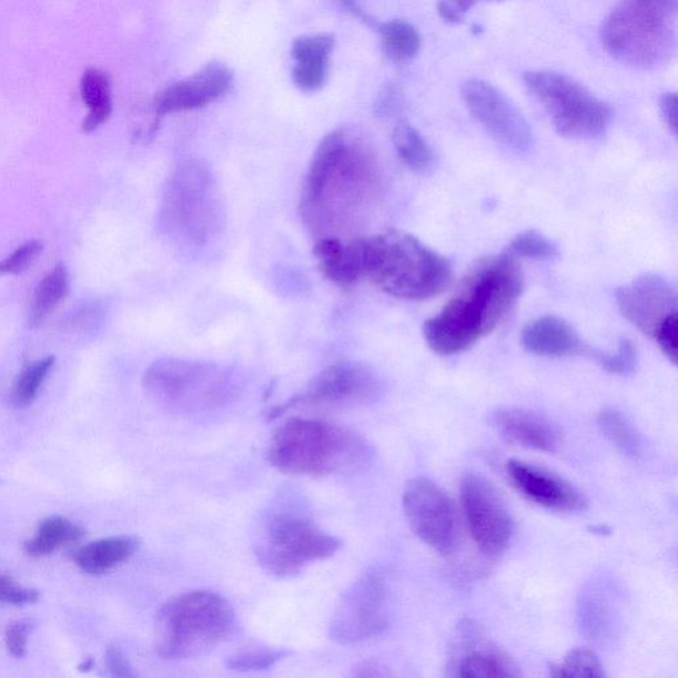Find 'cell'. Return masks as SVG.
Here are the masks:
<instances>
[{
	"label": "cell",
	"instance_id": "cell-42",
	"mask_svg": "<svg viewBox=\"0 0 678 678\" xmlns=\"http://www.w3.org/2000/svg\"><path fill=\"white\" fill-rule=\"evenodd\" d=\"M660 112L664 122L667 128L674 134L677 133V94L667 93L664 94L660 100Z\"/></svg>",
	"mask_w": 678,
	"mask_h": 678
},
{
	"label": "cell",
	"instance_id": "cell-9",
	"mask_svg": "<svg viewBox=\"0 0 678 678\" xmlns=\"http://www.w3.org/2000/svg\"><path fill=\"white\" fill-rule=\"evenodd\" d=\"M214 175L203 163L188 161L176 168L164 190L161 224L166 234L191 245H203L219 224Z\"/></svg>",
	"mask_w": 678,
	"mask_h": 678
},
{
	"label": "cell",
	"instance_id": "cell-3",
	"mask_svg": "<svg viewBox=\"0 0 678 678\" xmlns=\"http://www.w3.org/2000/svg\"><path fill=\"white\" fill-rule=\"evenodd\" d=\"M374 451L355 431L332 422L292 417L275 431L269 461L281 474L327 477L352 474L372 462Z\"/></svg>",
	"mask_w": 678,
	"mask_h": 678
},
{
	"label": "cell",
	"instance_id": "cell-17",
	"mask_svg": "<svg viewBox=\"0 0 678 678\" xmlns=\"http://www.w3.org/2000/svg\"><path fill=\"white\" fill-rule=\"evenodd\" d=\"M234 82V72L222 61H210L190 78L164 89L155 102L156 119L195 111L221 100Z\"/></svg>",
	"mask_w": 678,
	"mask_h": 678
},
{
	"label": "cell",
	"instance_id": "cell-28",
	"mask_svg": "<svg viewBox=\"0 0 678 678\" xmlns=\"http://www.w3.org/2000/svg\"><path fill=\"white\" fill-rule=\"evenodd\" d=\"M81 95L89 114L84 123L87 132L98 129L112 113L111 82L105 73L89 70L81 80Z\"/></svg>",
	"mask_w": 678,
	"mask_h": 678
},
{
	"label": "cell",
	"instance_id": "cell-12",
	"mask_svg": "<svg viewBox=\"0 0 678 678\" xmlns=\"http://www.w3.org/2000/svg\"><path fill=\"white\" fill-rule=\"evenodd\" d=\"M389 600L386 575L378 568H370L342 597L328 626V635L344 646L376 638L389 625Z\"/></svg>",
	"mask_w": 678,
	"mask_h": 678
},
{
	"label": "cell",
	"instance_id": "cell-21",
	"mask_svg": "<svg viewBox=\"0 0 678 678\" xmlns=\"http://www.w3.org/2000/svg\"><path fill=\"white\" fill-rule=\"evenodd\" d=\"M313 255L334 285L353 286L363 277L357 242L344 244L340 237L324 236L314 245Z\"/></svg>",
	"mask_w": 678,
	"mask_h": 678
},
{
	"label": "cell",
	"instance_id": "cell-19",
	"mask_svg": "<svg viewBox=\"0 0 678 678\" xmlns=\"http://www.w3.org/2000/svg\"><path fill=\"white\" fill-rule=\"evenodd\" d=\"M523 346L538 357L564 358L591 353L579 333L564 318L545 316L524 328Z\"/></svg>",
	"mask_w": 678,
	"mask_h": 678
},
{
	"label": "cell",
	"instance_id": "cell-29",
	"mask_svg": "<svg viewBox=\"0 0 678 678\" xmlns=\"http://www.w3.org/2000/svg\"><path fill=\"white\" fill-rule=\"evenodd\" d=\"M598 427L603 436L628 457L641 456L642 442L640 434L621 411L614 407L600 409Z\"/></svg>",
	"mask_w": 678,
	"mask_h": 678
},
{
	"label": "cell",
	"instance_id": "cell-23",
	"mask_svg": "<svg viewBox=\"0 0 678 678\" xmlns=\"http://www.w3.org/2000/svg\"><path fill=\"white\" fill-rule=\"evenodd\" d=\"M457 677H518L519 669L508 656L495 647L483 646L469 648L461 660H458L456 672Z\"/></svg>",
	"mask_w": 678,
	"mask_h": 678
},
{
	"label": "cell",
	"instance_id": "cell-15",
	"mask_svg": "<svg viewBox=\"0 0 678 678\" xmlns=\"http://www.w3.org/2000/svg\"><path fill=\"white\" fill-rule=\"evenodd\" d=\"M461 502L472 539L485 556L495 557L515 536V520L488 478L468 474L461 485Z\"/></svg>",
	"mask_w": 678,
	"mask_h": 678
},
{
	"label": "cell",
	"instance_id": "cell-8",
	"mask_svg": "<svg viewBox=\"0 0 678 678\" xmlns=\"http://www.w3.org/2000/svg\"><path fill=\"white\" fill-rule=\"evenodd\" d=\"M143 386L155 402L181 414L222 408L236 393L227 370L214 363L163 358L143 375Z\"/></svg>",
	"mask_w": 678,
	"mask_h": 678
},
{
	"label": "cell",
	"instance_id": "cell-32",
	"mask_svg": "<svg viewBox=\"0 0 678 678\" xmlns=\"http://www.w3.org/2000/svg\"><path fill=\"white\" fill-rule=\"evenodd\" d=\"M292 652L287 649L257 648L242 650L227 659V668L236 672H260L276 666Z\"/></svg>",
	"mask_w": 678,
	"mask_h": 678
},
{
	"label": "cell",
	"instance_id": "cell-36",
	"mask_svg": "<svg viewBox=\"0 0 678 678\" xmlns=\"http://www.w3.org/2000/svg\"><path fill=\"white\" fill-rule=\"evenodd\" d=\"M41 251H43V245L36 240L19 246L9 257L0 262V277L20 275V273L29 270L36 263Z\"/></svg>",
	"mask_w": 678,
	"mask_h": 678
},
{
	"label": "cell",
	"instance_id": "cell-40",
	"mask_svg": "<svg viewBox=\"0 0 678 678\" xmlns=\"http://www.w3.org/2000/svg\"><path fill=\"white\" fill-rule=\"evenodd\" d=\"M403 107V92L398 84H387L382 89L378 98L375 101V113L383 115H393L401 111Z\"/></svg>",
	"mask_w": 678,
	"mask_h": 678
},
{
	"label": "cell",
	"instance_id": "cell-22",
	"mask_svg": "<svg viewBox=\"0 0 678 678\" xmlns=\"http://www.w3.org/2000/svg\"><path fill=\"white\" fill-rule=\"evenodd\" d=\"M139 539L130 536L109 537L82 546L74 554V564L87 574L98 575L113 570L139 550Z\"/></svg>",
	"mask_w": 678,
	"mask_h": 678
},
{
	"label": "cell",
	"instance_id": "cell-45",
	"mask_svg": "<svg viewBox=\"0 0 678 678\" xmlns=\"http://www.w3.org/2000/svg\"><path fill=\"white\" fill-rule=\"evenodd\" d=\"M448 2L464 17L477 3V0H448Z\"/></svg>",
	"mask_w": 678,
	"mask_h": 678
},
{
	"label": "cell",
	"instance_id": "cell-16",
	"mask_svg": "<svg viewBox=\"0 0 678 678\" xmlns=\"http://www.w3.org/2000/svg\"><path fill=\"white\" fill-rule=\"evenodd\" d=\"M462 98L474 118L493 139L516 153H526L534 136L529 123L515 104L484 80L470 79L462 87Z\"/></svg>",
	"mask_w": 678,
	"mask_h": 678
},
{
	"label": "cell",
	"instance_id": "cell-25",
	"mask_svg": "<svg viewBox=\"0 0 678 678\" xmlns=\"http://www.w3.org/2000/svg\"><path fill=\"white\" fill-rule=\"evenodd\" d=\"M82 537V529L72 520L54 516L40 524L37 536L27 540L24 550L33 558L50 556L61 546L73 543Z\"/></svg>",
	"mask_w": 678,
	"mask_h": 678
},
{
	"label": "cell",
	"instance_id": "cell-34",
	"mask_svg": "<svg viewBox=\"0 0 678 678\" xmlns=\"http://www.w3.org/2000/svg\"><path fill=\"white\" fill-rule=\"evenodd\" d=\"M53 363V357L33 362L19 375L16 389H13V399H16L19 406H27V404L37 398L39 389L43 385L47 375L50 374Z\"/></svg>",
	"mask_w": 678,
	"mask_h": 678
},
{
	"label": "cell",
	"instance_id": "cell-38",
	"mask_svg": "<svg viewBox=\"0 0 678 678\" xmlns=\"http://www.w3.org/2000/svg\"><path fill=\"white\" fill-rule=\"evenodd\" d=\"M31 631L32 623L27 619L12 621L7 627L4 635L6 647L16 659H22L26 656Z\"/></svg>",
	"mask_w": 678,
	"mask_h": 678
},
{
	"label": "cell",
	"instance_id": "cell-13",
	"mask_svg": "<svg viewBox=\"0 0 678 678\" xmlns=\"http://www.w3.org/2000/svg\"><path fill=\"white\" fill-rule=\"evenodd\" d=\"M380 388L378 376L368 366L355 361L337 362L314 376L303 393L273 409L270 417L294 408L332 411L357 406L374 399Z\"/></svg>",
	"mask_w": 678,
	"mask_h": 678
},
{
	"label": "cell",
	"instance_id": "cell-5",
	"mask_svg": "<svg viewBox=\"0 0 678 678\" xmlns=\"http://www.w3.org/2000/svg\"><path fill=\"white\" fill-rule=\"evenodd\" d=\"M235 627V609L221 594L184 593L163 603L156 614L155 649L163 659H195L227 640Z\"/></svg>",
	"mask_w": 678,
	"mask_h": 678
},
{
	"label": "cell",
	"instance_id": "cell-37",
	"mask_svg": "<svg viewBox=\"0 0 678 678\" xmlns=\"http://www.w3.org/2000/svg\"><path fill=\"white\" fill-rule=\"evenodd\" d=\"M328 65L296 64L292 70L294 84L303 92H317L325 85Z\"/></svg>",
	"mask_w": 678,
	"mask_h": 678
},
{
	"label": "cell",
	"instance_id": "cell-7",
	"mask_svg": "<svg viewBox=\"0 0 678 678\" xmlns=\"http://www.w3.org/2000/svg\"><path fill=\"white\" fill-rule=\"evenodd\" d=\"M342 540L321 530L312 517L294 505H279L266 513L257 530L255 554L266 573L296 577L314 561L334 556Z\"/></svg>",
	"mask_w": 678,
	"mask_h": 678
},
{
	"label": "cell",
	"instance_id": "cell-24",
	"mask_svg": "<svg viewBox=\"0 0 678 678\" xmlns=\"http://www.w3.org/2000/svg\"><path fill=\"white\" fill-rule=\"evenodd\" d=\"M381 36L382 52L394 63H406L421 51L422 39L413 24L395 19L376 27Z\"/></svg>",
	"mask_w": 678,
	"mask_h": 678
},
{
	"label": "cell",
	"instance_id": "cell-1",
	"mask_svg": "<svg viewBox=\"0 0 678 678\" xmlns=\"http://www.w3.org/2000/svg\"><path fill=\"white\" fill-rule=\"evenodd\" d=\"M383 170L373 149L348 130L322 139L301 193L304 223L317 234L347 227L382 193Z\"/></svg>",
	"mask_w": 678,
	"mask_h": 678
},
{
	"label": "cell",
	"instance_id": "cell-20",
	"mask_svg": "<svg viewBox=\"0 0 678 678\" xmlns=\"http://www.w3.org/2000/svg\"><path fill=\"white\" fill-rule=\"evenodd\" d=\"M493 424L505 441L540 452H556L558 429L545 417L520 408H504L493 415Z\"/></svg>",
	"mask_w": 678,
	"mask_h": 678
},
{
	"label": "cell",
	"instance_id": "cell-33",
	"mask_svg": "<svg viewBox=\"0 0 678 678\" xmlns=\"http://www.w3.org/2000/svg\"><path fill=\"white\" fill-rule=\"evenodd\" d=\"M506 252L516 259L551 260L558 256V246L538 231H525L512 240Z\"/></svg>",
	"mask_w": 678,
	"mask_h": 678
},
{
	"label": "cell",
	"instance_id": "cell-31",
	"mask_svg": "<svg viewBox=\"0 0 678 678\" xmlns=\"http://www.w3.org/2000/svg\"><path fill=\"white\" fill-rule=\"evenodd\" d=\"M334 44L331 33L300 37L292 43L291 57L296 64L328 65Z\"/></svg>",
	"mask_w": 678,
	"mask_h": 678
},
{
	"label": "cell",
	"instance_id": "cell-18",
	"mask_svg": "<svg viewBox=\"0 0 678 678\" xmlns=\"http://www.w3.org/2000/svg\"><path fill=\"white\" fill-rule=\"evenodd\" d=\"M506 475L520 495L546 509L575 512L585 508V497L574 485L543 467L510 461L506 464Z\"/></svg>",
	"mask_w": 678,
	"mask_h": 678
},
{
	"label": "cell",
	"instance_id": "cell-2",
	"mask_svg": "<svg viewBox=\"0 0 678 678\" xmlns=\"http://www.w3.org/2000/svg\"><path fill=\"white\" fill-rule=\"evenodd\" d=\"M523 291V271L510 253L479 260L443 310L426 321L424 340L447 357L468 351L495 331Z\"/></svg>",
	"mask_w": 678,
	"mask_h": 678
},
{
	"label": "cell",
	"instance_id": "cell-30",
	"mask_svg": "<svg viewBox=\"0 0 678 678\" xmlns=\"http://www.w3.org/2000/svg\"><path fill=\"white\" fill-rule=\"evenodd\" d=\"M549 676L601 678L606 677V672L599 657L593 650L577 648L573 649L561 662L553 664L549 668Z\"/></svg>",
	"mask_w": 678,
	"mask_h": 678
},
{
	"label": "cell",
	"instance_id": "cell-10",
	"mask_svg": "<svg viewBox=\"0 0 678 678\" xmlns=\"http://www.w3.org/2000/svg\"><path fill=\"white\" fill-rule=\"evenodd\" d=\"M524 81L560 135L594 140L607 132L611 108L579 82L550 71L527 72Z\"/></svg>",
	"mask_w": 678,
	"mask_h": 678
},
{
	"label": "cell",
	"instance_id": "cell-4",
	"mask_svg": "<svg viewBox=\"0 0 678 678\" xmlns=\"http://www.w3.org/2000/svg\"><path fill=\"white\" fill-rule=\"evenodd\" d=\"M362 275L395 298L421 301L448 286L451 266L439 253L403 232L355 240Z\"/></svg>",
	"mask_w": 678,
	"mask_h": 678
},
{
	"label": "cell",
	"instance_id": "cell-39",
	"mask_svg": "<svg viewBox=\"0 0 678 678\" xmlns=\"http://www.w3.org/2000/svg\"><path fill=\"white\" fill-rule=\"evenodd\" d=\"M39 600V593L33 588L22 587L9 577H0V603L7 605H33Z\"/></svg>",
	"mask_w": 678,
	"mask_h": 678
},
{
	"label": "cell",
	"instance_id": "cell-26",
	"mask_svg": "<svg viewBox=\"0 0 678 678\" xmlns=\"http://www.w3.org/2000/svg\"><path fill=\"white\" fill-rule=\"evenodd\" d=\"M393 142L401 161L416 173H426L434 166L435 155L429 143L406 120L396 122Z\"/></svg>",
	"mask_w": 678,
	"mask_h": 678
},
{
	"label": "cell",
	"instance_id": "cell-27",
	"mask_svg": "<svg viewBox=\"0 0 678 678\" xmlns=\"http://www.w3.org/2000/svg\"><path fill=\"white\" fill-rule=\"evenodd\" d=\"M70 290V277L64 265L54 266L48 275L40 281L31 301L29 324L37 327L57 310L60 301Z\"/></svg>",
	"mask_w": 678,
	"mask_h": 678
},
{
	"label": "cell",
	"instance_id": "cell-35",
	"mask_svg": "<svg viewBox=\"0 0 678 678\" xmlns=\"http://www.w3.org/2000/svg\"><path fill=\"white\" fill-rule=\"evenodd\" d=\"M594 358L607 373L627 376L638 367L639 353L631 340H621L613 353L593 352Z\"/></svg>",
	"mask_w": 678,
	"mask_h": 678
},
{
	"label": "cell",
	"instance_id": "cell-11",
	"mask_svg": "<svg viewBox=\"0 0 678 678\" xmlns=\"http://www.w3.org/2000/svg\"><path fill=\"white\" fill-rule=\"evenodd\" d=\"M616 304L623 316L652 338L670 362L677 361V293L672 284L657 275H642L619 287Z\"/></svg>",
	"mask_w": 678,
	"mask_h": 678
},
{
	"label": "cell",
	"instance_id": "cell-46",
	"mask_svg": "<svg viewBox=\"0 0 678 678\" xmlns=\"http://www.w3.org/2000/svg\"><path fill=\"white\" fill-rule=\"evenodd\" d=\"M492 2H503V0H492Z\"/></svg>",
	"mask_w": 678,
	"mask_h": 678
},
{
	"label": "cell",
	"instance_id": "cell-43",
	"mask_svg": "<svg viewBox=\"0 0 678 678\" xmlns=\"http://www.w3.org/2000/svg\"><path fill=\"white\" fill-rule=\"evenodd\" d=\"M338 2L347 12H351L353 17L362 20L363 23L376 30V27H378L380 23L376 22L374 18L370 17L365 10H363L361 0H338Z\"/></svg>",
	"mask_w": 678,
	"mask_h": 678
},
{
	"label": "cell",
	"instance_id": "cell-44",
	"mask_svg": "<svg viewBox=\"0 0 678 678\" xmlns=\"http://www.w3.org/2000/svg\"><path fill=\"white\" fill-rule=\"evenodd\" d=\"M437 12H439V16L444 22L451 24H461L464 22V17L462 13H458L454 9V6L448 2V0H439V2H437Z\"/></svg>",
	"mask_w": 678,
	"mask_h": 678
},
{
	"label": "cell",
	"instance_id": "cell-6",
	"mask_svg": "<svg viewBox=\"0 0 678 678\" xmlns=\"http://www.w3.org/2000/svg\"><path fill=\"white\" fill-rule=\"evenodd\" d=\"M677 0H623L606 18L600 43L623 64L654 70L676 45Z\"/></svg>",
	"mask_w": 678,
	"mask_h": 678
},
{
	"label": "cell",
	"instance_id": "cell-14",
	"mask_svg": "<svg viewBox=\"0 0 678 678\" xmlns=\"http://www.w3.org/2000/svg\"><path fill=\"white\" fill-rule=\"evenodd\" d=\"M403 508L411 530L431 549L448 556L458 539L454 502L429 478L411 479L403 492Z\"/></svg>",
	"mask_w": 678,
	"mask_h": 678
},
{
	"label": "cell",
	"instance_id": "cell-41",
	"mask_svg": "<svg viewBox=\"0 0 678 678\" xmlns=\"http://www.w3.org/2000/svg\"><path fill=\"white\" fill-rule=\"evenodd\" d=\"M105 667L108 672L114 677H133V668L128 657L119 647H109L105 654Z\"/></svg>",
	"mask_w": 678,
	"mask_h": 678
}]
</instances>
